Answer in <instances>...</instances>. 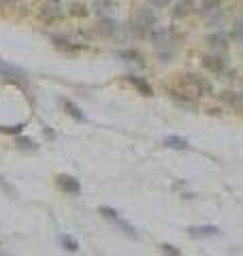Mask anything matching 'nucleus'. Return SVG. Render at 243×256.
I'll list each match as a JSON object with an SVG mask.
<instances>
[{"label": "nucleus", "mask_w": 243, "mask_h": 256, "mask_svg": "<svg viewBox=\"0 0 243 256\" xmlns=\"http://www.w3.org/2000/svg\"><path fill=\"white\" fill-rule=\"evenodd\" d=\"M160 250H162L164 256H181L179 250H177L175 246H171V243H162V246H160Z\"/></svg>", "instance_id": "obj_24"}, {"label": "nucleus", "mask_w": 243, "mask_h": 256, "mask_svg": "<svg viewBox=\"0 0 243 256\" xmlns=\"http://www.w3.org/2000/svg\"><path fill=\"white\" fill-rule=\"evenodd\" d=\"M23 128H26V124H17V126H0V132H4V135H20Z\"/></svg>", "instance_id": "obj_22"}, {"label": "nucleus", "mask_w": 243, "mask_h": 256, "mask_svg": "<svg viewBox=\"0 0 243 256\" xmlns=\"http://www.w3.org/2000/svg\"><path fill=\"white\" fill-rule=\"evenodd\" d=\"M115 224H117V226H120V229H122L124 233H128V235H130V237H137V231H134V226H133V224H128V222H124V220H120V218H117V220H115Z\"/></svg>", "instance_id": "obj_23"}, {"label": "nucleus", "mask_w": 243, "mask_h": 256, "mask_svg": "<svg viewBox=\"0 0 243 256\" xmlns=\"http://www.w3.org/2000/svg\"><path fill=\"white\" fill-rule=\"evenodd\" d=\"M190 231L192 237H216L218 233H220V229L218 226H211V224H205V226H192Z\"/></svg>", "instance_id": "obj_8"}, {"label": "nucleus", "mask_w": 243, "mask_h": 256, "mask_svg": "<svg viewBox=\"0 0 243 256\" xmlns=\"http://www.w3.org/2000/svg\"><path fill=\"white\" fill-rule=\"evenodd\" d=\"M62 105H64V109H66V113L70 115V118H75V120H79V122H86V115L81 113L79 107H75L70 101H62Z\"/></svg>", "instance_id": "obj_13"}, {"label": "nucleus", "mask_w": 243, "mask_h": 256, "mask_svg": "<svg viewBox=\"0 0 243 256\" xmlns=\"http://www.w3.org/2000/svg\"><path fill=\"white\" fill-rule=\"evenodd\" d=\"M220 4H222V0H203V2H200V11H203V13H211V11L220 9Z\"/></svg>", "instance_id": "obj_18"}, {"label": "nucleus", "mask_w": 243, "mask_h": 256, "mask_svg": "<svg viewBox=\"0 0 243 256\" xmlns=\"http://www.w3.org/2000/svg\"><path fill=\"white\" fill-rule=\"evenodd\" d=\"M39 15H41V20L43 21H47V24H53L56 20H60V15H62L60 0H45Z\"/></svg>", "instance_id": "obj_3"}, {"label": "nucleus", "mask_w": 243, "mask_h": 256, "mask_svg": "<svg viewBox=\"0 0 243 256\" xmlns=\"http://www.w3.org/2000/svg\"><path fill=\"white\" fill-rule=\"evenodd\" d=\"M222 98L235 109H243V92H224Z\"/></svg>", "instance_id": "obj_12"}, {"label": "nucleus", "mask_w": 243, "mask_h": 256, "mask_svg": "<svg viewBox=\"0 0 243 256\" xmlns=\"http://www.w3.org/2000/svg\"><path fill=\"white\" fill-rule=\"evenodd\" d=\"M150 2L154 4V7H158V9H162V7H167V4L171 2V0H150Z\"/></svg>", "instance_id": "obj_26"}, {"label": "nucleus", "mask_w": 243, "mask_h": 256, "mask_svg": "<svg viewBox=\"0 0 243 256\" xmlns=\"http://www.w3.org/2000/svg\"><path fill=\"white\" fill-rule=\"evenodd\" d=\"M117 30H120V26H117L115 20H111V17H103V20L98 21V32L103 34V37H115Z\"/></svg>", "instance_id": "obj_6"}, {"label": "nucleus", "mask_w": 243, "mask_h": 256, "mask_svg": "<svg viewBox=\"0 0 243 256\" xmlns=\"http://www.w3.org/2000/svg\"><path fill=\"white\" fill-rule=\"evenodd\" d=\"M156 26V15H154L152 9H139L137 15H134V21H133V28L139 37H145L150 34Z\"/></svg>", "instance_id": "obj_1"}, {"label": "nucleus", "mask_w": 243, "mask_h": 256, "mask_svg": "<svg viewBox=\"0 0 243 256\" xmlns=\"http://www.w3.org/2000/svg\"><path fill=\"white\" fill-rule=\"evenodd\" d=\"M203 64H205V68H209V71H213V73H222L224 66H226L224 58H220V56H211V54L203 58Z\"/></svg>", "instance_id": "obj_7"}, {"label": "nucleus", "mask_w": 243, "mask_h": 256, "mask_svg": "<svg viewBox=\"0 0 243 256\" xmlns=\"http://www.w3.org/2000/svg\"><path fill=\"white\" fill-rule=\"evenodd\" d=\"M150 37H152V43H154V47L156 49H162V54L164 56H169L167 51L173 47V37H175V32L173 30H169V28H154V30L150 32Z\"/></svg>", "instance_id": "obj_2"}, {"label": "nucleus", "mask_w": 243, "mask_h": 256, "mask_svg": "<svg viewBox=\"0 0 243 256\" xmlns=\"http://www.w3.org/2000/svg\"><path fill=\"white\" fill-rule=\"evenodd\" d=\"M98 213H100V216H103V218H107V220H113V222H115L117 218H120V216H117V212H115L113 207H105V205L98 209Z\"/></svg>", "instance_id": "obj_21"}, {"label": "nucleus", "mask_w": 243, "mask_h": 256, "mask_svg": "<svg viewBox=\"0 0 243 256\" xmlns=\"http://www.w3.org/2000/svg\"><path fill=\"white\" fill-rule=\"evenodd\" d=\"M53 43H56V47L62 49V51H77L79 49V45H70L66 39H53Z\"/></svg>", "instance_id": "obj_19"}, {"label": "nucleus", "mask_w": 243, "mask_h": 256, "mask_svg": "<svg viewBox=\"0 0 243 256\" xmlns=\"http://www.w3.org/2000/svg\"><path fill=\"white\" fill-rule=\"evenodd\" d=\"M60 243H62L64 250H68V252H77V250H79V243H77V239H73V237L66 235V233L60 235Z\"/></svg>", "instance_id": "obj_14"}, {"label": "nucleus", "mask_w": 243, "mask_h": 256, "mask_svg": "<svg viewBox=\"0 0 243 256\" xmlns=\"http://www.w3.org/2000/svg\"><path fill=\"white\" fill-rule=\"evenodd\" d=\"M233 37H235L237 41H243V17L235 24V28H233Z\"/></svg>", "instance_id": "obj_25"}, {"label": "nucleus", "mask_w": 243, "mask_h": 256, "mask_svg": "<svg viewBox=\"0 0 243 256\" xmlns=\"http://www.w3.org/2000/svg\"><path fill=\"white\" fill-rule=\"evenodd\" d=\"M183 84L190 85L197 94H209V92H211V84H209V81H207L205 77H200V75H194V73L183 75Z\"/></svg>", "instance_id": "obj_4"}, {"label": "nucleus", "mask_w": 243, "mask_h": 256, "mask_svg": "<svg viewBox=\"0 0 243 256\" xmlns=\"http://www.w3.org/2000/svg\"><path fill=\"white\" fill-rule=\"evenodd\" d=\"M58 186H60V188H62L64 192H68V194H79V190H81V184L77 182L75 177L66 175V173L58 175Z\"/></svg>", "instance_id": "obj_5"}, {"label": "nucleus", "mask_w": 243, "mask_h": 256, "mask_svg": "<svg viewBox=\"0 0 243 256\" xmlns=\"http://www.w3.org/2000/svg\"><path fill=\"white\" fill-rule=\"evenodd\" d=\"M7 2H11V0H0V7H2V4H7Z\"/></svg>", "instance_id": "obj_27"}, {"label": "nucleus", "mask_w": 243, "mask_h": 256, "mask_svg": "<svg viewBox=\"0 0 243 256\" xmlns=\"http://www.w3.org/2000/svg\"><path fill=\"white\" fill-rule=\"evenodd\" d=\"M120 58H126L130 62H137V64H143V58L137 49H126V51H120Z\"/></svg>", "instance_id": "obj_17"}, {"label": "nucleus", "mask_w": 243, "mask_h": 256, "mask_svg": "<svg viewBox=\"0 0 243 256\" xmlns=\"http://www.w3.org/2000/svg\"><path fill=\"white\" fill-rule=\"evenodd\" d=\"M113 0H94V11H98V13H103V11H109L113 7Z\"/></svg>", "instance_id": "obj_20"}, {"label": "nucleus", "mask_w": 243, "mask_h": 256, "mask_svg": "<svg viewBox=\"0 0 243 256\" xmlns=\"http://www.w3.org/2000/svg\"><path fill=\"white\" fill-rule=\"evenodd\" d=\"M15 143H17V148L20 149H28V152H34V149H37V143H34L32 139H28V137H17Z\"/></svg>", "instance_id": "obj_16"}, {"label": "nucleus", "mask_w": 243, "mask_h": 256, "mask_svg": "<svg viewBox=\"0 0 243 256\" xmlns=\"http://www.w3.org/2000/svg\"><path fill=\"white\" fill-rule=\"evenodd\" d=\"M164 145L171 149H190V143H188L183 137H177V135H171V137L164 139Z\"/></svg>", "instance_id": "obj_11"}, {"label": "nucleus", "mask_w": 243, "mask_h": 256, "mask_svg": "<svg viewBox=\"0 0 243 256\" xmlns=\"http://www.w3.org/2000/svg\"><path fill=\"white\" fill-rule=\"evenodd\" d=\"M128 81H130V84H133L134 88H137V90H139L143 96H154V90H152V85L147 84L145 79H141V77H134V75H128Z\"/></svg>", "instance_id": "obj_10"}, {"label": "nucleus", "mask_w": 243, "mask_h": 256, "mask_svg": "<svg viewBox=\"0 0 243 256\" xmlns=\"http://www.w3.org/2000/svg\"><path fill=\"white\" fill-rule=\"evenodd\" d=\"M207 41H209V45L213 49H224L226 47V34H211Z\"/></svg>", "instance_id": "obj_15"}, {"label": "nucleus", "mask_w": 243, "mask_h": 256, "mask_svg": "<svg viewBox=\"0 0 243 256\" xmlns=\"http://www.w3.org/2000/svg\"><path fill=\"white\" fill-rule=\"evenodd\" d=\"M194 11V0H181V2H177L175 4V9H173V17L177 20V17H188Z\"/></svg>", "instance_id": "obj_9"}]
</instances>
